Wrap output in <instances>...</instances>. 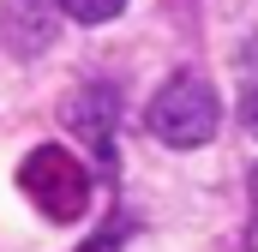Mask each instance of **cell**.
I'll list each match as a JSON object with an SVG mask.
<instances>
[{"label":"cell","mask_w":258,"mask_h":252,"mask_svg":"<svg viewBox=\"0 0 258 252\" xmlns=\"http://www.w3.org/2000/svg\"><path fill=\"white\" fill-rule=\"evenodd\" d=\"M144 126H150L168 150H198V144H210V138H216V126H222L216 84H210L204 72H174V78L150 96Z\"/></svg>","instance_id":"obj_1"},{"label":"cell","mask_w":258,"mask_h":252,"mask_svg":"<svg viewBox=\"0 0 258 252\" xmlns=\"http://www.w3.org/2000/svg\"><path fill=\"white\" fill-rule=\"evenodd\" d=\"M18 186L24 198L48 216V222H78L90 210V168L66 150V144H36L18 162Z\"/></svg>","instance_id":"obj_2"},{"label":"cell","mask_w":258,"mask_h":252,"mask_svg":"<svg viewBox=\"0 0 258 252\" xmlns=\"http://www.w3.org/2000/svg\"><path fill=\"white\" fill-rule=\"evenodd\" d=\"M60 114H66V126H72L102 162L114 156V114H120V108H114V90H108V84H84V90H72Z\"/></svg>","instance_id":"obj_3"},{"label":"cell","mask_w":258,"mask_h":252,"mask_svg":"<svg viewBox=\"0 0 258 252\" xmlns=\"http://www.w3.org/2000/svg\"><path fill=\"white\" fill-rule=\"evenodd\" d=\"M0 36L18 60L42 54L54 42V6L48 0H0Z\"/></svg>","instance_id":"obj_4"},{"label":"cell","mask_w":258,"mask_h":252,"mask_svg":"<svg viewBox=\"0 0 258 252\" xmlns=\"http://www.w3.org/2000/svg\"><path fill=\"white\" fill-rule=\"evenodd\" d=\"M66 18H78V24H108V18H120V6L126 0H54Z\"/></svg>","instance_id":"obj_5"},{"label":"cell","mask_w":258,"mask_h":252,"mask_svg":"<svg viewBox=\"0 0 258 252\" xmlns=\"http://www.w3.org/2000/svg\"><path fill=\"white\" fill-rule=\"evenodd\" d=\"M240 120H246V132H258V78L246 84V96H240Z\"/></svg>","instance_id":"obj_6"},{"label":"cell","mask_w":258,"mask_h":252,"mask_svg":"<svg viewBox=\"0 0 258 252\" xmlns=\"http://www.w3.org/2000/svg\"><path fill=\"white\" fill-rule=\"evenodd\" d=\"M252 210H258V168H252Z\"/></svg>","instance_id":"obj_7"}]
</instances>
